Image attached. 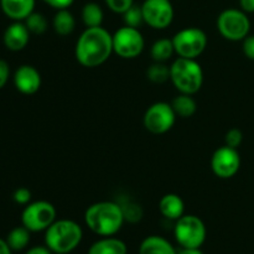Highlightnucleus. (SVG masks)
<instances>
[{
    "mask_svg": "<svg viewBox=\"0 0 254 254\" xmlns=\"http://www.w3.org/2000/svg\"><path fill=\"white\" fill-rule=\"evenodd\" d=\"M113 35L102 26L87 27L76 42V60L87 68H94L108 61L113 54Z\"/></svg>",
    "mask_w": 254,
    "mask_h": 254,
    "instance_id": "nucleus-1",
    "label": "nucleus"
},
{
    "mask_svg": "<svg viewBox=\"0 0 254 254\" xmlns=\"http://www.w3.org/2000/svg\"><path fill=\"white\" fill-rule=\"evenodd\" d=\"M124 218L121 205L114 201H101L89 206L84 212L87 227L102 237H112L123 227Z\"/></svg>",
    "mask_w": 254,
    "mask_h": 254,
    "instance_id": "nucleus-2",
    "label": "nucleus"
},
{
    "mask_svg": "<svg viewBox=\"0 0 254 254\" xmlns=\"http://www.w3.org/2000/svg\"><path fill=\"white\" fill-rule=\"evenodd\" d=\"M83 232L81 226L72 220L55 221L45 232V243L51 252L67 254L81 243Z\"/></svg>",
    "mask_w": 254,
    "mask_h": 254,
    "instance_id": "nucleus-3",
    "label": "nucleus"
},
{
    "mask_svg": "<svg viewBox=\"0 0 254 254\" xmlns=\"http://www.w3.org/2000/svg\"><path fill=\"white\" fill-rule=\"evenodd\" d=\"M170 81L180 93L193 96L203 84V71L196 60L178 57L170 66Z\"/></svg>",
    "mask_w": 254,
    "mask_h": 254,
    "instance_id": "nucleus-4",
    "label": "nucleus"
},
{
    "mask_svg": "<svg viewBox=\"0 0 254 254\" xmlns=\"http://www.w3.org/2000/svg\"><path fill=\"white\" fill-rule=\"evenodd\" d=\"M217 30L228 41H243L250 35L251 20L242 9H226L218 15Z\"/></svg>",
    "mask_w": 254,
    "mask_h": 254,
    "instance_id": "nucleus-5",
    "label": "nucleus"
},
{
    "mask_svg": "<svg viewBox=\"0 0 254 254\" xmlns=\"http://www.w3.org/2000/svg\"><path fill=\"white\" fill-rule=\"evenodd\" d=\"M175 54L184 59L196 60L203 54L208 44L207 35L198 27H186L173 37Z\"/></svg>",
    "mask_w": 254,
    "mask_h": 254,
    "instance_id": "nucleus-6",
    "label": "nucleus"
},
{
    "mask_svg": "<svg viewBox=\"0 0 254 254\" xmlns=\"http://www.w3.org/2000/svg\"><path fill=\"white\" fill-rule=\"evenodd\" d=\"M175 240L183 248H200L206 240V226L195 215H184L174 228Z\"/></svg>",
    "mask_w": 254,
    "mask_h": 254,
    "instance_id": "nucleus-7",
    "label": "nucleus"
},
{
    "mask_svg": "<svg viewBox=\"0 0 254 254\" xmlns=\"http://www.w3.org/2000/svg\"><path fill=\"white\" fill-rule=\"evenodd\" d=\"M56 208L49 201H35L27 203L21 213L22 226L30 232L46 231L56 221Z\"/></svg>",
    "mask_w": 254,
    "mask_h": 254,
    "instance_id": "nucleus-8",
    "label": "nucleus"
},
{
    "mask_svg": "<svg viewBox=\"0 0 254 254\" xmlns=\"http://www.w3.org/2000/svg\"><path fill=\"white\" fill-rule=\"evenodd\" d=\"M144 47H145V41L141 32L136 27L124 25L114 32L113 51L122 59L131 60L140 56Z\"/></svg>",
    "mask_w": 254,
    "mask_h": 254,
    "instance_id": "nucleus-9",
    "label": "nucleus"
},
{
    "mask_svg": "<svg viewBox=\"0 0 254 254\" xmlns=\"http://www.w3.org/2000/svg\"><path fill=\"white\" fill-rule=\"evenodd\" d=\"M176 113L173 106L166 102H156L151 104L144 114V127L151 134H165L170 130L176 122Z\"/></svg>",
    "mask_w": 254,
    "mask_h": 254,
    "instance_id": "nucleus-10",
    "label": "nucleus"
},
{
    "mask_svg": "<svg viewBox=\"0 0 254 254\" xmlns=\"http://www.w3.org/2000/svg\"><path fill=\"white\" fill-rule=\"evenodd\" d=\"M141 11L144 22L155 30H164L170 26L175 15L170 0H144Z\"/></svg>",
    "mask_w": 254,
    "mask_h": 254,
    "instance_id": "nucleus-11",
    "label": "nucleus"
},
{
    "mask_svg": "<svg viewBox=\"0 0 254 254\" xmlns=\"http://www.w3.org/2000/svg\"><path fill=\"white\" fill-rule=\"evenodd\" d=\"M241 168V156L237 149L231 146H221L211 158V169L220 179H231Z\"/></svg>",
    "mask_w": 254,
    "mask_h": 254,
    "instance_id": "nucleus-12",
    "label": "nucleus"
},
{
    "mask_svg": "<svg viewBox=\"0 0 254 254\" xmlns=\"http://www.w3.org/2000/svg\"><path fill=\"white\" fill-rule=\"evenodd\" d=\"M14 84L22 94H35L41 87V74L31 64H22L15 71Z\"/></svg>",
    "mask_w": 254,
    "mask_h": 254,
    "instance_id": "nucleus-13",
    "label": "nucleus"
},
{
    "mask_svg": "<svg viewBox=\"0 0 254 254\" xmlns=\"http://www.w3.org/2000/svg\"><path fill=\"white\" fill-rule=\"evenodd\" d=\"M30 40V31L25 22L14 21L6 27L2 36L5 47L10 51H21L27 46Z\"/></svg>",
    "mask_w": 254,
    "mask_h": 254,
    "instance_id": "nucleus-14",
    "label": "nucleus"
},
{
    "mask_svg": "<svg viewBox=\"0 0 254 254\" xmlns=\"http://www.w3.org/2000/svg\"><path fill=\"white\" fill-rule=\"evenodd\" d=\"M36 0H0V7L9 19L22 21L34 12Z\"/></svg>",
    "mask_w": 254,
    "mask_h": 254,
    "instance_id": "nucleus-15",
    "label": "nucleus"
},
{
    "mask_svg": "<svg viewBox=\"0 0 254 254\" xmlns=\"http://www.w3.org/2000/svg\"><path fill=\"white\" fill-rule=\"evenodd\" d=\"M159 210H160L161 215L168 220L178 221L184 216L185 203H184L183 198L176 193H166L159 202Z\"/></svg>",
    "mask_w": 254,
    "mask_h": 254,
    "instance_id": "nucleus-16",
    "label": "nucleus"
},
{
    "mask_svg": "<svg viewBox=\"0 0 254 254\" xmlns=\"http://www.w3.org/2000/svg\"><path fill=\"white\" fill-rule=\"evenodd\" d=\"M139 254H178L174 246L160 236H149L141 242Z\"/></svg>",
    "mask_w": 254,
    "mask_h": 254,
    "instance_id": "nucleus-17",
    "label": "nucleus"
},
{
    "mask_svg": "<svg viewBox=\"0 0 254 254\" xmlns=\"http://www.w3.org/2000/svg\"><path fill=\"white\" fill-rule=\"evenodd\" d=\"M88 254H127V245L114 237H104L89 248Z\"/></svg>",
    "mask_w": 254,
    "mask_h": 254,
    "instance_id": "nucleus-18",
    "label": "nucleus"
},
{
    "mask_svg": "<svg viewBox=\"0 0 254 254\" xmlns=\"http://www.w3.org/2000/svg\"><path fill=\"white\" fill-rule=\"evenodd\" d=\"M52 26L55 32L60 36H68L76 29V19L73 14L67 9L57 10L52 20Z\"/></svg>",
    "mask_w": 254,
    "mask_h": 254,
    "instance_id": "nucleus-19",
    "label": "nucleus"
},
{
    "mask_svg": "<svg viewBox=\"0 0 254 254\" xmlns=\"http://www.w3.org/2000/svg\"><path fill=\"white\" fill-rule=\"evenodd\" d=\"M171 106H173L176 116L181 117V118H190L197 111V103L191 94L180 93L174 98Z\"/></svg>",
    "mask_w": 254,
    "mask_h": 254,
    "instance_id": "nucleus-20",
    "label": "nucleus"
},
{
    "mask_svg": "<svg viewBox=\"0 0 254 254\" xmlns=\"http://www.w3.org/2000/svg\"><path fill=\"white\" fill-rule=\"evenodd\" d=\"M175 54L173 39H159L153 44L150 49L151 59L154 62H166Z\"/></svg>",
    "mask_w": 254,
    "mask_h": 254,
    "instance_id": "nucleus-21",
    "label": "nucleus"
},
{
    "mask_svg": "<svg viewBox=\"0 0 254 254\" xmlns=\"http://www.w3.org/2000/svg\"><path fill=\"white\" fill-rule=\"evenodd\" d=\"M104 14L97 2H87L82 9V21L87 27L102 26Z\"/></svg>",
    "mask_w": 254,
    "mask_h": 254,
    "instance_id": "nucleus-22",
    "label": "nucleus"
},
{
    "mask_svg": "<svg viewBox=\"0 0 254 254\" xmlns=\"http://www.w3.org/2000/svg\"><path fill=\"white\" fill-rule=\"evenodd\" d=\"M6 242L11 251L24 250L30 242V231L25 226L12 228L7 235Z\"/></svg>",
    "mask_w": 254,
    "mask_h": 254,
    "instance_id": "nucleus-23",
    "label": "nucleus"
},
{
    "mask_svg": "<svg viewBox=\"0 0 254 254\" xmlns=\"http://www.w3.org/2000/svg\"><path fill=\"white\" fill-rule=\"evenodd\" d=\"M146 77L155 84H163L170 79V66H166L165 62H154L146 69Z\"/></svg>",
    "mask_w": 254,
    "mask_h": 254,
    "instance_id": "nucleus-24",
    "label": "nucleus"
},
{
    "mask_svg": "<svg viewBox=\"0 0 254 254\" xmlns=\"http://www.w3.org/2000/svg\"><path fill=\"white\" fill-rule=\"evenodd\" d=\"M25 25L29 29L30 34L34 35H42L47 30V20L40 12H32L26 19L24 20Z\"/></svg>",
    "mask_w": 254,
    "mask_h": 254,
    "instance_id": "nucleus-25",
    "label": "nucleus"
},
{
    "mask_svg": "<svg viewBox=\"0 0 254 254\" xmlns=\"http://www.w3.org/2000/svg\"><path fill=\"white\" fill-rule=\"evenodd\" d=\"M122 15H123V21L127 26L136 27V29H138V27L144 22L141 5L139 6V5L133 4L126 12H124V14Z\"/></svg>",
    "mask_w": 254,
    "mask_h": 254,
    "instance_id": "nucleus-26",
    "label": "nucleus"
},
{
    "mask_svg": "<svg viewBox=\"0 0 254 254\" xmlns=\"http://www.w3.org/2000/svg\"><path fill=\"white\" fill-rule=\"evenodd\" d=\"M119 205H121L122 210H123L124 218H126V221H128V222H139V221L141 220V217H143V210H141L140 206L136 205V203L131 202V201H128V202L126 201L124 203H119Z\"/></svg>",
    "mask_w": 254,
    "mask_h": 254,
    "instance_id": "nucleus-27",
    "label": "nucleus"
},
{
    "mask_svg": "<svg viewBox=\"0 0 254 254\" xmlns=\"http://www.w3.org/2000/svg\"><path fill=\"white\" fill-rule=\"evenodd\" d=\"M225 141H226V145L227 146L237 149L243 141V133L238 128L230 129V130L226 133Z\"/></svg>",
    "mask_w": 254,
    "mask_h": 254,
    "instance_id": "nucleus-28",
    "label": "nucleus"
},
{
    "mask_svg": "<svg viewBox=\"0 0 254 254\" xmlns=\"http://www.w3.org/2000/svg\"><path fill=\"white\" fill-rule=\"evenodd\" d=\"M104 1L107 6L117 14H124L134 4V0H104Z\"/></svg>",
    "mask_w": 254,
    "mask_h": 254,
    "instance_id": "nucleus-29",
    "label": "nucleus"
},
{
    "mask_svg": "<svg viewBox=\"0 0 254 254\" xmlns=\"http://www.w3.org/2000/svg\"><path fill=\"white\" fill-rule=\"evenodd\" d=\"M12 198L19 205H27L31 201V191L26 188H20L17 190H15Z\"/></svg>",
    "mask_w": 254,
    "mask_h": 254,
    "instance_id": "nucleus-30",
    "label": "nucleus"
},
{
    "mask_svg": "<svg viewBox=\"0 0 254 254\" xmlns=\"http://www.w3.org/2000/svg\"><path fill=\"white\" fill-rule=\"evenodd\" d=\"M243 54L247 59L254 61V35H248L245 40H243L242 45Z\"/></svg>",
    "mask_w": 254,
    "mask_h": 254,
    "instance_id": "nucleus-31",
    "label": "nucleus"
},
{
    "mask_svg": "<svg viewBox=\"0 0 254 254\" xmlns=\"http://www.w3.org/2000/svg\"><path fill=\"white\" fill-rule=\"evenodd\" d=\"M10 77V67L6 61L0 60V89L6 84L7 79Z\"/></svg>",
    "mask_w": 254,
    "mask_h": 254,
    "instance_id": "nucleus-32",
    "label": "nucleus"
},
{
    "mask_svg": "<svg viewBox=\"0 0 254 254\" xmlns=\"http://www.w3.org/2000/svg\"><path fill=\"white\" fill-rule=\"evenodd\" d=\"M44 2H46L47 5H50L51 7L56 10L61 9H67V7L71 6L73 4L74 0H42Z\"/></svg>",
    "mask_w": 254,
    "mask_h": 254,
    "instance_id": "nucleus-33",
    "label": "nucleus"
},
{
    "mask_svg": "<svg viewBox=\"0 0 254 254\" xmlns=\"http://www.w3.org/2000/svg\"><path fill=\"white\" fill-rule=\"evenodd\" d=\"M240 5L245 12H254V0H240Z\"/></svg>",
    "mask_w": 254,
    "mask_h": 254,
    "instance_id": "nucleus-34",
    "label": "nucleus"
},
{
    "mask_svg": "<svg viewBox=\"0 0 254 254\" xmlns=\"http://www.w3.org/2000/svg\"><path fill=\"white\" fill-rule=\"evenodd\" d=\"M26 254H52V252L47 247L37 246V247H34L31 248V250L27 251Z\"/></svg>",
    "mask_w": 254,
    "mask_h": 254,
    "instance_id": "nucleus-35",
    "label": "nucleus"
},
{
    "mask_svg": "<svg viewBox=\"0 0 254 254\" xmlns=\"http://www.w3.org/2000/svg\"><path fill=\"white\" fill-rule=\"evenodd\" d=\"M0 254H11V248L9 247L6 241L0 238Z\"/></svg>",
    "mask_w": 254,
    "mask_h": 254,
    "instance_id": "nucleus-36",
    "label": "nucleus"
},
{
    "mask_svg": "<svg viewBox=\"0 0 254 254\" xmlns=\"http://www.w3.org/2000/svg\"><path fill=\"white\" fill-rule=\"evenodd\" d=\"M178 254H203L200 248H183L178 252Z\"/></svg>",
    "mask_w": 254,
    "mask_h": 254,
    "instance_id": "nucleus-37",
    "label": "nucleus"
}]
</instances>
